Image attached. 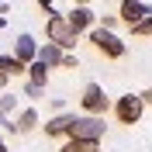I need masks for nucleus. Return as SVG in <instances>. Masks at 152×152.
I'll return each instance as SVG.
<instances>
[{"label":"nucleus","mask_w":152,"mask_h":152,"mask_svg":"<svg viewBox=\"0 0 152 152\" xmlns=\"http://www.w3.org/2000/svg\"><path fill=\"white\" fill-rule=\"evenodd\" d=\"M80 104H83V111L90 114V118H100V114L107 111V97H104V86L90 83L83 90V97H80Z\"/></svg>","instance_id":"423d86ee"},{"label":"nucleus","mask_w":152,"mask_h":152,"mask_svg":"<svg viewBox=\"0 0 152 152\" xmlns=\"http://www.w3.org/2000/svg\"><path fill=\"white\" fill-rule=\"evenodd\" d=\"M118 18H121L128 28H135V24H142V21L152 18V4H142V0H124L121 7H118Z\"/></svg>","instance_id":"39448f33"},{"label":"nucleus","mask_w":152,"mask_h":152,"mask_svg":"<svg viewBox=\"0 0 152 152\" xmlns=\"http://www.w3.org/2000/svg\"><path fill=\"white\" fill-rule=\"evenodd\" d=\"M38 124V111L35 107H28V111H21V118L14 121V132H21V135H28L31 128Z\"/></svg>","instance_id":"9b49d317"},{"label":"nucleus","mask_w":152,"mask_h":152,"mask_svg":"<svg viewBox=\"0 0 152 152\" xmlns=\"http://www.w3.org/2000/svg\"><path fill=\"white\" fill-rule=\"evenodd\" d=\"M24 69H28V66H21L14 56H0V73H4V76H21Z\"/></svg>","instance_id":"f8f14e48"},{"label":"nucleus","mask_w":152,"mask_h":152,"mask_svg":"<svg viewBox=\"0 0 152 152\" xmlns=\"http://www.w3.org/2000/svg\"><path fill=\"white\" fill-rule=\"evenodd\" d=\"M73 121H76V114H59V118H52V121L45 124V135H48V138H56V135H69Z\"/></svg>","instance_id":"9d476101"},{"label":"nucleus","mask_w":152,"mask_h":152,"mask_svg":"<svg viewBox=\"0 0 152 152\" xmlns=\"http://www.w3.org/2000/svg\"><path fill=\"white\" fill-rule=\"evenodd\" d=\"M59 152H97V142H76V138H69Z\"/></svg>","instance_id":"4468645a"},{"label":"nucleus","mask_w":152,"mask_h":152,"mask_svg":"<svg viewBox=\"0 0 152 152\" xmlns=\"http://www.w3.org/2000/svg\"><path fill=\"white\" fill-rule=\"evenodd\" d=\"M142 100H145V104H152V86H149V90L142 94Z\"/></svg>","instance_id":"6ab92c4d"},{"label":"nucleus","mask_w":152,"mask_h":152,"mask_svg":"<svg viewBox=\"0 0 152 152\" xmlns=\"http://www.w3.org/2000/svg\"><path fill=\"white\" fill-rule=\"evenodd\" d=\"M45 35H48V42H52V45H59L62 52H66V48H73V45H76V38H80L73 28H69L66 14H59V18L45 21Z\"/></svg>","instance_id":"20e7f679"},{"label":"nucleus","mask_w":152,"mask_h":152,"mask_svg":"<svg viewBox=\"0 0 152 152\" xmlns=\"http://www.w3.org/2000/svg\"><path fill=\"white\" fill-rule=\"evenodd\" d=\"M62 69H76V56H69V52H66V62H62Z\"/></svg>","instance_id":"a211bd4d"},{"label":"nucleus","mask_w":152,"mask_h":152,"mask_svg":"<svg viewBox=\"0 0 152 152\" xmlns=\"http://www.w3.org/2000/svg\"><path fill=\"white\" fill-rule=\"evenodd\" d=\"M14 59H18L21 66H31V62H38V45L31 35H21L18 42H14Z\"/></svg>","instance_id":"0eeeda50"},{"label":"nucleus","mask_w":152,"mask_h":152,"mask_svg":"<svg viewBox=\"0 0 152 152\" xmlns=\"http://www.w3.org/2000/svg\"><path fill=\"white\" fill-rule=\"evenodd\" d=\"M38 62H45L48 69H56V66H62V62H66V52H62L59 45H52V42H48V45L38 48Z\"/></svg>","instance_id":"1a4fd4ad"},{"label":"nucleus","mask_w":152,"mask_h":152,"mask_svg":"<svg viewBox=\"0 0 152 152\" xmlns=\"http://www.w3.org/2000/svg\"><path fill=\"white\" fill-rule=\"evenodd\" d=\"M0 28H4V18H0Z\"/></svg>","instance_id":"4be33fe9"},{"label":"nucleus","mask_w":152,"mask_h":152,"mask_svg":"<svg viewBox=\"0 0 152 152\" xmlns=\"http://www.w3.org/2000/svg\"><path fill=\"white\" fill-rule=\"evenodd\" d=\"M24 94H28L31 100H38V97L45 94V86H35V83H28V86H24Z\"/></svg>","instance_id":"f3484780"},{"label":"nucleus","mask_w":152,"mask_h":152,"mask_svg":"<svg viewBox=\"0 0 152 152\" xmlns=\"http://www.w3.org/2000/svg\"><path fill=\"white\" fill-rule=\"evenodd\" d=\"M142 111H145L142 94H124V97H118V104H114V118L121 124H138L142 121Z\"/></svg>","instance_id":"7ed1b4c3"},{"label":"nucleus","mask_w":152,"mask_h":152,"mask_svg":"<svg viewBox=\"0 0 152 152\" xmlns=\"http://www.w3.org/2000/svg\"><path fill=\"white\" fill-rule=\"evenodd\" d=\"M4 10H7V4H0V14H4Z\"/></svg>","instance_id":"412c9836"},{"label":"nucleus","mask_w":152,"mask_h":152,"mask_svg":"<svg viewBox=\"0 0 152 152\" xmlns=\"http://www.w3.org/2000/svg\"><path fill=\"white\" fill-rule=\"evenodd\" d=\"M66 21H69V28L76 31V35H80V31H86L90 28V24H94V10L90 7H83V4H80V7H73L66 14Z\"/></svg>","instance_id":"6e6552de"},{"label":"nucleus","mask_w":152,"mask_h":152,"mask_svg":"<svg viewBox=\"0 0 152 152\" xmlns=\"http://www.w3.org/2000/svg\"><path fill=\"white\" fill-rule=\"evenodd\" d=\"M0 152H7V145H4V138H0Z\"/></svg>","instance_id":"aec40b11"},{"label":"nucleus","mask_w":152,"mask_h":152,"mask_svg":"<svg viewBox=\"0 0 152 152\" xmlns=\"http://www.w3.org/2000/svg\"><path fill=\"white\" fill-rule=\"evenodd\" d=\"M132 35H135V38H152V18H149V21H142V24H135Z\"/></svg>","instance_id":"2eb2a0df"},{"label":"nucleus","mask_w":152,"mask_h":152,"mask_svg":"<svg viewBox=\"0 0 152 152\" xmlns=\"http://www.w3.org/2000/svg\"><path fill=\"white\" fill-rule=\"evenodd\" d=\"M18 107V97L14 94H7V97H0V114H7V111H14Z\"/></svg>","instance_id":"dca6fc26"},{"label":"nucleus","mask_w":152,"mask_h":152,"mask_svg":"<svg viewBox=\"0 0 152 152\" xmlns=\"http://www.w3.org/2000/svg\"><path fill=\"white\" fill-rule=\"evenodd\" d=\"M28 76H31V83H35V86H45L48 66H45V62H31V66H28Z\"/></svg>","instance_id":"ddd939ff"},{"label":"nucleus","mask_w":152,"mask_h":152,"mask_svg":"<svg viewBox=\"0 0 152 152\" xmlns=\"http://www.w3.org/2000/svg\"><path fill=\"white\" fill-rule=\"evenodd\" d=\"M90 45H94L104 59H121L124 56V42L114 35V31H107V28H94L90 31Z\"/></svg>","instance_id":"f03ea898"},{"label":"nucleus","mask_w":152,"mask_h":152,"mask_svg":"<svg viewBox=\"0 0 152 152\" xmlns=\"http://www.w3.org/2000/svg\"><path fill=\"white\" fill-rule=\"evenodd\" d=\"M104 132H107L104 118H90V114H86V118H76V121H73L69 138H76V142H100Z\"/></svg>","instance_id":"f257e3e1"}]
</instances>
